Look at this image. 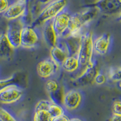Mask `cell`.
Masks as SVG:
<instances>
[{
  "label": "cell",
  "instance_id": "3957f363",
  "mask_svg": "<svg viewBox=\"0 0 121 121\" xmlns=\"http://www.w3.org/2000/svg\"><path fill=\"white\" fill-rule=\"evenodd\" d=\"M41 33L38 28L32 25H25L21 33V47L24 48H33L41 42Z\"/></svg>",
  "mask_w": 121,
  "mask_h": 121
},
{
  "label": "cell",
  "instance_id": "4316f807",
  "mask_svg": "<svg viewBox=\"0 0 121 121\" xmlns=\"http://www.w3.org/2000/svg\"><path fill=\"white\" fill-rule=\"evenodd\" d=\"M13 1V0H0V13L2 14L6 11L10 4Z\"/></svg>",
  "mask_w": 121,
  "mask_h": 121
},
{
  "label": "cell",
  "instance_id": "e0dca14e",
  "mask_svg": "<svg viewBox=\"0 0 121 121\" xmlns=\"http://www.w3.org/2000/svg\"><path fill=\"white\" fill-rule=\"evenodd\" d=\"M60 67L67 73H76L81 67L77 55H69Z\"/></svg>",
  "mask_w": 121,
  "mask_h": 121
},
{
  "label": "cell",
  "instance_id": "d6a6232c",
  "mask_svg": "<svg viewBox=\"0 0 121 121\" xmlns=\"http://www.w3.org/2000/svg\"><path fill=\"white\" fill-rule=\"evenodd\" d=\"M18 1H24V2H27V3L29 0H18Z\"/></svg>",
  "mask_w": 121,
  "mask_h": 121
},
{
  "label": "cell",
  "instance_id": "5b68a950",
  "mask_svg": "<svg viewBox=\"0 0 121 121\" xmlns=\"http://www.w3.org/2000/svg\"><path fill=\"white\" fill-rule=\"evenodd\" d=\"M24 93L22 88L15 84H11L0 92V103L4 105L17 103L22 99Z\"/></svg>",
  "mask_w": 121,
  "mask_h": 121
},
{
  "label": "cell",
  "instance_id": "f546056e",
  "mask_svg": "<svg viewBox=\"0 0 121 121\" xmlns=\"http://www.w3.org/2000/svg\"><path fill=\"white\" fill-rule=\"evenodd\" d=\"M53 0H38V1L39 3H41V4H43V5H45V4H48V3L51 2Z\"/></svg>",
  "mask_w": 121,
  "mask_h": 121
},
{
  "label": "cell",
  "instance_id": "e575fe53",
  "mask_svg": "<svg viewBox=\"0 0 121 121\" xmlns=\"http://www.w3.org/2000/svg\"><path fill=\"white\" fill-rule=\"evenodd\" d=\"M13 1H15V0H13Z\"/></svg>",
  "mask_w": 121,
  "mask_h": 121
},
{
  "label": "cell",
  "instance_id": "277c9868",
  "mask_svg": "<svg viewBox=\"0 0 121 121\" xmlns=\"http://www.w3.org/2000/svg\"><path fill=\"white\" fill-rule=\"evenodd\" d=\"M25 25L22 18L9 21L6 35L9 41L15 49L21 47V33Z\"/></svg>",
  "mask_w": 121,
  "mask_h": 121
},
{
  "label": "cell",
  "instance_id": "6da1fadb",
  "mask_svg": "<svg viewBox=\"0 0 121 121\" xmlns=\"http://www.w3.org/2000/svg\"><path fill=\"white\" fill-rule=\"evenodd\" d=\"M67 3V0H53L45 4L32 25L35 27H41L47 21H52L59 13L66 9Z\"/></svg>",
  "mask_w": 121,
  "mask_h": 121
},
{
  "label": "cell",
  "instance_id": "7a4b0ae2",
  "mask_svg": "<svg viewBox=\"0 0 121 121\" xmlns=\"http://www.w3.org/2000/svg\"><path fill=\"white\" fill-rule=\"evenodd\" d=\"M93 39L91 32L84 33L77 56L80 63V69H84L93 61Z\"/></svg>",
  "mask_w": 121,
  "mask_h": 121
},
{
  "label": "cell",
  "instance_id": "836d02e7",
  "mask_svg": "<svg viewBox=\"0 0 121 121\" xmlns=\"http://www.w3.org/2000/svg\"><path fill=\"white\" fill-rule=\"evenodd\" d=\"M2 15V14H1V13H0V15Z\"/></svg>",
  "mask_w": 121,
  "mask_h": 121
},
{
  "label": "cell",
  "instance_id": "4dcf8cb0",
  "mask_svg": "<svg viewBox=\"0 0 121 121\" xmlns=\"http://www.w3.org/2000/svg\"><path fill=\"white\" fill-rule=\"evenodd\" d=\"M70 121H84L81 118H80V117H73L70 118Z\"/></svg>",
  "mask_w": 121,
  "mask_h": 121
},
{
  "label": "cell",
  "instance_id": "8992f818",
  "mask_svg": "<svg viewBox=\"0 0 121 121\" xmlns=\"http://www.w3.org/2000/svg\"><path fill=\"white\" fill-rule=\"evenodd\" d=\"M78 70V74L74 78V81L80 86H86L94 83V79L98 71L96 62L93 60L90 64L84 67V69Z\"/></svg>",
  "mask_w": 121,
  "mask_h": 121
},
{
  "label": "cell",
  "instance_id": "83f0119b",
  "mask_svg": "<svg viewBox=\"0 0 121 121\" xmlns=\"http://www.w3.org/2000/svg\"><path fill=\"white\" fill-rule=\"evenodd\" d=\"M70 117H69V116L65 113L63 115L59 116L56 118H53V121H70Z\"/></svg>",
  "mask_w": 121,
  "mask_h": 121
},
{
  "label": "cell",
  "instance_id": "9a60e30c",
  "mask_svg": "<svg viewBox=\"0 0 121 121\" xmlns=\"http://www.w3.org/2000/svg\"><path fill=\"white\" fill-rule=\"evenodd\" d=\"M82 35H67L63 38H61L67 50L69 55H78L81 43Z\"/></svg>",
  "mask_w": 121,
  "mask_h": 121
},
{
  "label": "cell",
  "instance_id": "ba28073f",
  "mask_svg": "<svg viewBox=\"0 0 121 121\" xmlns=\"http://www.w3.org/2000/svg\"><path fill=\"white\" fill-rule=\"evenodd\" d=\"M60 66L50 57L40 61L36 66V72L40 78L48 79L52 78L59 71Z\"/></svg>",
  "mask_w": 121,
  "mask_h": 121
},
{
  "label": "cell",
  "instance_id": "9c48e42d",
  "mask_svg": "<svg viewBox=\"0 0 121 121\" xmlns=\"http://www.w3.org/2000/svg\"><path fill=\"white\" fill-rule=\"evenodd\" d=\"M83 100V95L77 89H70L65 92L62 106L66 111H74L81 107Z\"/></svg>",
  "mask_w": 121,
  "mask_h": 121
},
{
  "label": "cell",
  "instance_id": "7402d4cb",
  "mask_svg": "<svg viewBox=\"0 0 121 121\" xmlns=\"http://www.w3.org/2000/svg\"><path fill=\"white\" fill-rule=\"evenodd\" d=\"M108 78L114 82L121 81V66L118 68H112L108 72Z\"/></svg>",
  "mask_w": 121,
  "mask_h": 121
},
{
  "label": "cell",
  "instance_id": "d6986e66",
  "mask_svg": "<svg viewBox=\"0 0 121 121\" xmlns=\"http://www.w3.org/2000/svg\"><path fill=\"white\" fill-rule=\"evenodd\" d=\"M48 112L53 118H56L66 113V110L61 105L52 101L48 109Z\"/></svg>",
  "mask_w": 121,
  "mask_h": 121
},
{
  "label": "cell",
  "instance_id": "ffe728a7",
  "mask_svg": "<svg viewBox=\"0 0 121 121\" xmlns=\"http://www.w3.org/2000/svg\"><path fill=\"white\" fill-rule=\"evenodd\" d=\"M52 116L48 110H38L35 111L33 121H53Z\"/></svg>",
  "mask_w": 121,
  "mask_h": 121
},
{
  "label": "cell",
  "instance_id": "5bb4252c",
  "mask_svg": "<svg viewBox=\"0 0 121 121\" xmlns=\"http://www.w3.org/2000/svg\"><path fill=\"white\" fill-rule=\"evenodd\" d=\"M68 56L69 53L62 39H59L58 44L50 48V58L60 67Z\"/></svg>",
  "mask_w": 121,
  "mask_h": 121
},
{
  "label": "cell",
  "instance_id": "1f68e13d",
  "mask_svg": "<svg viewBox=\"0 0 121 121\" xmlns=\"http://www.w3.org/2000/svg\"><path fill=\"white\" fill-rule=\"evenodd\" d=\"M118 19H119V20L120 21H121V13H120L119 15Z\"/></svg>",
  "mask_w": 121,
  "mask_h": 121
},
{
  "label": "cell",
  "instance_id": "484cf974",
  "mask_svg": "<svg viewBox=\"0 0 121 121\" xmlns=\"http://www.w3.org/2000/svg\"><path fill=\"white\" fill-rule=\"evenodd\" d=\"M107 81V77L104 73L99 72L96 74L94 79V83L97 85H101L104 84Z\"/></svg>",
  "mask_w": 121,
  "mask_h": 121
},
{
  "label": "cell",
  "instance_id": "30bf717a",
  "mask_svg": "<svg viewBox=\"0 0 121 121\" xmlns=\"http://www.w3.org/2000/svg\"><path fill=\"white\" fill-rule=\"evenodd\" d=\"M27 3L15 0L10 4L2 16L8 21L21 18L24 16L27 10Z\"/></svg>",
  "mask_w": 121,
  "mask_h": 121
},
{
  "label": "cell",
  "instance_id": "7c38bea8",
  "mask_svg": "<svg viewBox=\"0 0 121 121\" xmlns=\"http://www.w3.org/2000/svg\"><path fill=\"white\" fill-rule=\"evenodd\" d=\"M41 36L46 44L50 48L54 47L59 41V38L57 36L56 32L52 25V21H49L45 22L41 27Z\"/></svg>",
  "mask_w": 121,
  "mask_h": 121
},
{
  "label": "cell",
  "instance_id": "f1b7e54d",
  "mask_svg": "<svg viewBox=\"0 0 121 121\" xmlns=\"http://www.w3.org/2000/svg\"><path fill=\"white\" fill-rule=\"evenodd\" d=\"M110 121H121V116L113 114L112 117L110 118Z\"/></svg>",
  "mask_w": 121,
  "mask_h": 121
},
{
  "label": "cell",
  "instance_id": "8fae6325",
  "mask_svg": "<svg viewBox=\"0 0 121 121\" xmlns=\"http://www.w3.org/2000/svg\"><path fill=\"white\" fill-rule=\"evenodd\" d=\"M93 6L104 15L113 16L121 13V0H98Z\"/></svg>",
  "mask_w": 121,
  "mask_h": 121
},
{
  "label": "cell",
  "instance_id": "44dd1931",
  "mask_svg": "<svg viewBox=\"0 0 121 121\" xmlns=\"http://www.w3.org/2000/svg\"><path fill=\"white\" fill-rule=\"evenodd\" d=\"M0 121H18L10 110L0 107Z\"/></svg>",
  "mask_w": 121,
  "mask_h": 121
},
{
  "label": "cell",
  "instance_id": "4fadbf2b",
  "mask_svg": "<svg viewBox=\"0 0 121 121\" xmlns=\"http://www.w3.org/2000/svg\"><path fill=\"white\" fill-rule=\"evenodd\" d=\"M112 44V36L109 33H104L93 39L94 53L105 55L108 52Z\"/></svg>",
  "mask_w": 121,
  "mask_h": 121
},
{
  "label": "cell",
  "instance_id": "d4e9b609",
  "mask_svg": "<svg viewBox=\"0 0 121 121\" xmlns=\"http://www.w3.org/2000/svg\"><path fill=\"white\" fill-rule=\"evenodd\" d=\"M113 114L121 116V100H116L112 105Z\"/></svg>",
  "mask_w": 121,
  "mask_h": 121
},
{
  "label": "cell",
  "instance_id": "2e32d148",
  "mask_svg": "<svg viewBox=\"0 0 121 121\" xmlns=\"http://www.w3.org/2000/svg\"><path fill=\"white\" fill-rule=\"evenodd\" d=\"M15 48L9 41L6 33L0 35V59H9L13 55Z\"/></svg>",
  "mask_w": 121,
  "mask_h": 121
},
{
  "label": "cell",
  "instance_id": "52a82bcc",
  "mask_svg": "<svg viewBox=\"0 0 121 121\" xmlns=\"http://www.w3.org/2000/svg\"><path fill=\"white\" fill-rule=\"evenodd\" d=\"M72 15L66 8L52 20L53 27L59 39L64 38L66 34Z\"/></svg>",
  "mask_w": 121,
  "mask_h": 121
},
{
  "label": "cell",
  "instance_id": "ac0fdd59",
  "mask_svg": "<svg viewBox=\"0 0 121 121\" xmlns=\"http://www.w3.org/2000/svg\"><path fill=\"white\" fill-rule=\"evenodd\" d=\"M45 89L50 97L62 91L59 82L53 78L47 79V81L45 82Z\"/></svg>",
  "mask_w": 121,
  "mask_h": 121
},
{
  "label": "cell",
  "instance_id": "603a6c76",
  "mask_svg": "<svg viewBox=\"0 0 121 121\" xmlns=\"http://www.w3.org/2000/svg\"><path fill=\"white\" fill-rule=\"evenodd\" d=\"M15 80V76H10L7 78L1 79H0V92L3 90L4 88L7 87L9 85L14 84Z\"/></svg>",
  "mask_w": 121,
  "mask_h": 121
},
{
  "label": "cell",
  "instance_id": "cb8c5ba5",
  "mask_svg": "<svg viewBox=\"0 0 121 121\" xmlns=\"http://www.w3.org/2000/svg\"><path fill=\"white\" fill-rule=\"evenodd\" d=\"M50 100H45L43 99L40 100L37 102L35 106V111H38V110H48L50 105L51 104Z\"/></svg>",
  "mask_w": 121,
  "mask_h": 121
}]
</instances>
